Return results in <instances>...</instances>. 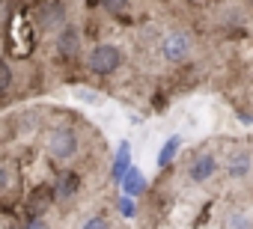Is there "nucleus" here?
<instances>
[{"mask_svg": "<svg viewBox=\"0 0 253 229\" xmlns=\"http://www.w3.org/2000/svg\"><path fill=\"white\" fill-rule=\"evenodd\" d=\"M250 167H253V161H250V155H232L229 158V164H226V173L232 176V179H244L247 173H250Z\"/></svg>", "mask_w": 253, "mask_h": 229, "instance_id": "nucleus-10", "label": "nucleus"}, {"mask_svg": "<svg viewBox=\"0 0 253 229\" xmlns=\"http://www.w3.org/2000/svg\"><path fill=\"white\" fill-rule=\"evenodd\" d=\"M226 226H253V220L244 217V214H229L226 217Z\"/></svg>", "mask_w": 253, "mask_h": 229, "instance_id": "nucleus-14", "label": "nucleus"}, {"mask_svg": "<svg viewBox=\"0 0 253 229\" xmlns=\"http://www.w3.org/2000/svg\"><path fill=\"white\" fill-rule=\"evenodd\" d=\"M54 54H57V60L60 63H75L81 54H84V33H81V27L78 24H63L60 30H57V36H54Z\"/></svg>", "mask_w": 253, "mask_h": 229, "instance_id": "nucleus-3", "label": "nucleus"}, {"mask_svg": "<svg viewBox=\"0 0 253 229\" xmlns=\"http://www.w3.org/2000/svg\"><path fill=\"white\" fill-rule=\"evenodd\" d=\"M122 63H125V54H122V48H116L113 42H98V45H92V48L86 51V57H84V69H86L89 75H95V77H107V75L119 72Z\"/></svg>", "mask_w": 253, "mask_h": 229, "instance_id": "nucleus-1", "label": "nucleus"}, {"mask_svg": "<svg viewBox=\"0 0 253 229\" xmlns=\"http://www.w3.org/2000/svg\"><path fill=\"white\" fill-rule=\"evenodd\" d=\"M116 208H119V214L125 217V220H131V217H137V205H134V196H119V202H116Z\"/></svg>", "mask_w": 253, "mask_h": 229, "instance_id": "nucleus-11", "label": "nucleus"}, {"mask_svg": "<svg viewBox=\"0 0 253 229\" xmlns=\"http://www.w3.org/2000/svg\"><path fill=\"white\" fill-rule=\"evenodd\" d=\"M84 226H86V229H101V226H110V220H107V217H101V214H95V217H86V220H84Z\"/></svg>", "mask_w": 253, "mask_h": 229, "instance_id": "nucleus-13", "label": "nucleus"}, {"mask_svg": "<svg viewBox=\"0 0 253 229\" xmlns=\"http://www.w3.org/2000/svg\"><path fill=\"white\" fill-rule=\"evenodd\" d=\"M116 185L122 188V193H125V196H140V193L146 191V176H143V173L131 164L128 170H125V176H122Z\"/></svg>", "mask_w": 253, "mask_h": 229, "instance_id": "nucleus-7", "label": "nucleus"}, {"mask_svg": "<svg viewBox=\"0 0 253 229\" xmlns=\"http://www.w3.org/2000/svg\"><path fill=\"white\" fill-rule=\"evenodd\" d=\"M241 122H247V125H253V116H250V113H241Z\"/></svg>", "mask_w": 253, "mask_h": 229, "instance_id": "nucleus-15", "label": "nucleus"}, {"mask_svg": "<svg viewBox=\"0 0 253 229\" xmlns=\"http://www.w3.org/2000/svg\"><path fill=\"white\" fill-rule=\"evenodd\" d=\"M128 167H131V143L122 140L119 149H116V155H113V164H110V182L116 185L125 176V170H128Z\"/></svg>", "mask_w": 253, "mask_h": 229, "instance_id": "nucleus-8", "label": "nucleus"}, {"mask_svg": "<svg viewBox=\"0 0 253 229\" xmlns=\"http://www.w3.org/2000/svg\"><path fill=\"white\" fill-rule=\"evenodd\" d=\"M179 149H182V137H179V134L167 137V140H164V146H161V152H158V167H161V170H167V167L176 161Z\"/></svg>", "mask_w": 253, "mask_h": 229, "instance_id": "nucleus-9", "label": "nucleus"}, {"mask_svg": "<svg viewBox=\"0 0 253 229\" xmlns=\"http://www.w3.org/2000/svg\"><path fill=\"white\" fill-rule=\"evenodd\" d=\"M45 152L51 161H72L81 152V134L75 125H54L45 134Z\"/></svg>", "mask_w": 253, "mask_h": 229, "instance_id": "nucleus-2", "label": "nucleus"}, {"mask_svg": "<svg viewBox=\"0 0 253 229\" xmlns=\"http://www.w3.org/2000/svg\"><path fill=\"white\" fill-rule=\"evenodd\" d=\"M98 3H101V9H104L107 15H122L125 9H128L131 0H98Z\"/></svg>", "mask_w": 253, "mask_h": 229, "instance_id": "nucleus-12", "label": "nucleus"}, {"mask_svg": "<svg viewBox=\"0 0 253 229\" xmlns=\"http://www.w3.org/2000/svg\"><path fill=\"white\" fill-rule=\"evenodd\" d=\"M214 173H217V161H214V155H197V158L188 164V179L197 182V185L209 182Z\"/></svg>", "mask_w": 253, "mask_h": 229, "instance_id": "nucleus-6", "label": "nucleus"}, {"mask_svg": "<svg viewBox=\"0 0 253 229\" xmlns=\"http://www.w3.org/2000/svg\"><path fill=\"white\" fill-rule=\"evenodd\" d=\"M54 199H57V205L60 202H72V199H78V193L84 191V176L75 170V167H63L57 176H54Z\"/></svg>", "mask_w": 253, "mask_h": 229, "instance_id": "nucleus-4", "label": "nucleus"}, {"mask_svg": "<svg viewBox=\"0 0 253 229\" xmlns=\"http://www.w3.org/2000/svg\"><path fill=\"white\" fill-rule=\"evenodd\" d=\"M191 51H194V39L188 33H179L176 30V33H167L161 39V57L167 63H182V60L191 57Z\"/></svg>", "mask_w": 253, "mask_h": 229, "instance_id": "nucleus-5", "label": "nucleus"}]
</instances>
